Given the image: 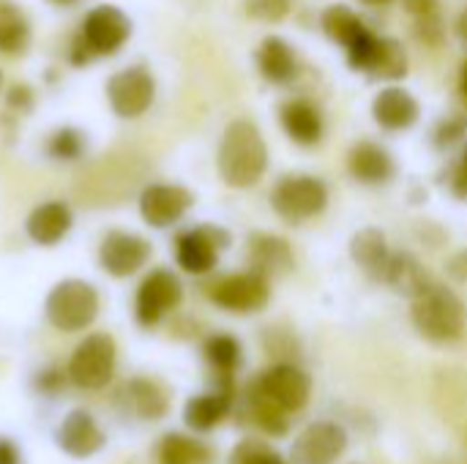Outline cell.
Listing matches in <instances>:
<instances>
[{
	"label": "cell",
	"mask_w": 467,
	"mask_h": 464,
	"mask_svg": "<svg viewBox=\"0 0 467 464\" xmlns=\"http://www.w3.org/2000/svg\"><path fill=\"white\" fill-rule=\"evenodd\" d=\"M449 271H451V276L454 279H460V282H467V252L462 254H457L451 263H449Z\"/></svg>",
	"instance_id": "38"
},
{
	"label": "cell",
	"mask_w": 467,
	"mask_h": 464,
	"mask_svg": "<svg viewBox=\"0 0 467 464\" xmlns=\"http://www.w3.org/2000/svg\"><path fill=\"white\" fill-rule=\"evenodd\" d=\"M367 5H386V3H391V0H364Z\"/></svg>",
	"instance_id": "42"
},
{
	"label": "cell",
	"mask_w": 467,
	"mask_h": 464,
	"mask_svg": "<svg viewBox=\"0 0 467 464\" xmlns=\"http://www.w3.org/2000/svg\"><path fill=\"white\" fill-rule=\"evenodd\" d=\"M361 71H367L375 79H389V82L402 79L408 74V52L400 41L378 36Z\"/></svg>",
	"instance_id": "26"
},
{
	"label": "cell",
	"mask_w": 467,
	"mask_h": 464,
	"mask_svg": "<svg viewBox=\"0 0 467 464\" xmlns=\"http://www.w3.org/2000/svg\"><path fill=\"white\" fill-rule=\"evenodd\" d=\"M0 464H19V451L8 440H0Z\"/></svg>",
	"instance_id": "39"
},
{
	"label": "cell",
	"mask_w": 467,
	"mask_h": 464,
	"mask_svg": "<svg viewBox=\"0 0 467 464\" xmlns=\"http://www.w3.org/2000/svg\"><path fill=\"white\" fill-rule=\"evenodd\" d=\"M115 375V342L107 334L88 336L68 361V377L85 391L104 388Z\"/></svg>",
	"instance_id": "7"
},
{
	"label": "cell",
	"mask_w": 467,
	"mask_h": 464,
	"mask_svg": "<svg viewBox=\"0 0 467 464\" xmlns=\"http://www.w3.org/2000/svg\"><path fill=\"white\" fill-rule=\"evenodd\" d=\"M383 282H386L397 295H402V298H408V301L421 298V295L435 284L432 273H430V271L421 265V260H419L416 254H410V252H397V254H391L389 268H386V273H383Z\"/></svg>",
	"instance_id": "16"
},
{
	"label": "cell",
	"mask_w": 467,
	"mask_h": 464,
	"mask_svg": "<svg viewBox=\"0 0 467 464\" xmlns=\"http://www.w3.org/2000/svg\"><path fill=\"white\" fill-rule=\"evenodd\" d=\"M107 96L120 118H140L156 96V82L148 68L134 66L109 79Z\"/></svg>",
	"instance_id": "12"
},
{
	"label": "cell",
	"mask_w": 467,
	"mask_h": 464,
	"mask_svg": "<svg viewBox=\"0 0 467 464\" xmlns=\"http://www.w3.org/2000/svg\"><path fill=\"white\" fill-rule=\"evenodd\" d=\"M47 320L66 334H77L85 331L96 314H99V293L93 284L79 282V279H68L52 287V293L47 295Z\"/></svg>",
	"instance_id": "3"
},
{
	"label": "cell",
	"mask_w": 467,
	"mask_h": 464,
	"mask_svg": "<svg viewBox=\"0 0 467 464\" xmlns=\"http://www.w3.org/2000/svg\"><path fill=\"white\" fill-rule=\"evenodd\" d=\"M246 405H249V413L254 418V424L271 435V438H285L290 432V416L282 413L279 407H274L271 402H265L257 391H246Z\"/></svg>",
	"instance_id": "30"
},
{
	"label": "cell",
	"mask_w": 467,
	"mask_h": 464,
	"mask_svg": "<svg viewBox=\"0 0 467 464\" xmlns=\"http://www.w3.org/2000/svg\"><path fill=\"white\" fill-rule=\"evenodd\" d=\"M129 30H131V25L120 8L99 5L96 11H90V16L82 25V36L74 49V60L82 63V60H90L93 55L115 52L129 38Z\"/></svg>",
	"instance_id": "6"
},
{
	"label": "cell",
	"mask_w": 467,
	"mask_h": 464,
	"mask_svg": "<svg viewBox=\"0 0 467 464\" xmlns=\"http://www.w3.org/2000/svg\"><path fill=\"white\" fill-rule=\"evenodd\" d=\"M249 14L265 22H282L290 14V0H249Z\"/></svg>",
	"instance_id": "34"
},
{
	"label": "cell",
	"mask_w": 467,
	"mask_h": 464,
	"mask_svg": "<svg viewBox=\"0 0 467 464\" xmlns=\"http://www.w3.org/2000/svg\"><path fill=\"white\" fill-rule=\"evenodd\" d=\"M205 358L213 366V372L222 377V386L233 388V372L241 364V345L230 334H216L205 342Z\"/></svg>",
	"instance_id": "28"
},
{
	"label": "cell",
	"mask_w": 467,
	"mask_h": 464,
	"mask_svg": "<svg viewBox=\"0 0 467 464\" xmlns=\"http://www.w3.org/2000/svg\"><path fill=\"white\" fill-rule=\"evenodd\" d=\"M271 205L279 219L301 224L326 211L328 189L315 175H285L271 191Z\"/></svg>",
	"instance_id": "4"
},
{
	"label": "cell",
	"mask_w": 467,
	"mask_h": 464,
	"mask_svg": "<svg viewBox=\"0 0 467 464\" xmlns=\"http://www.w3.org/2000/svg\"><path fill=\"white\" fill-rule=\"evenodd\" d=\"M257 66H260V74L274 82V85H285L296 77L298 71V63H296V52L287 41L271 36L260 44L257 49Z\"/></svg>",
	"instance_id": "25"
},
{
	"label": "cell",
	"mask_w": 467,
	"mask_h": 464,
	"mask_svg": "<svg viewBox=\"0 0 467 464\" xmlns=\"http://www.w3.org/2000/svg\"><path fill=\"white\" fill-rule=\"evenodd\" d=\"M457 33H460V38L467 44V8L460 14V19H457Z\"/></svg>",
	"instance_id": "40"
},
{
	"label": "cell",
	"mask_w": 467,
	"mask_h": 464,
	"mask_svg": "<svg viewBox=\"0 0 467 464\" xmlns=\"http://www.w3.org/2000/svg\"><path fill=\"white\" fill-rule=\"evenodd\" d=\"M350 257L353 263L372 279H383L389 260H391V249H389V238L383 230L378 227H364L353 235L350 241Z\"/></svg>",
	"instance_id": "21"
},
{
	"label": "cell",
	"mask_w": 467,
	"mask_h": 464,
	"mask_svg": "<svg viewBox=\"0 0 467 464\" xmlns=\"http://www.w3.org/2000/svg\"><path fill=\"white\" fill-rule=\"evenodd\" d=\"M348 167H350V175L367 186L389 183L397 172L391 153L380 148L378 142H358L348 156Z\"/></svg>",
	"instance_id": "20"
},
{
	"label": "cell",
	"mask_w": 467,
	"mask_h": 464,
	"mask_svg": "<svg viewBox=\"0 0 467 464\" xmlns=\"http://www.w3.org/2000/svg\"><path fill=\"white\" fill-rule=\"evenodd\" d=\"M465 134H467V129L462 118L441 120V123H438V129H435V145H438V148H454Z\"/></svg>",
	"instance_id": "35"
},
{
	"label": "cell",
	"mask_w": 467,
	"mask_h": 464,
	"mask_svg": "<svg viewBox=\"0 0 467 464\" xmlns=\"http://www.w3.org/2000/svg\"><path fill=\"white\" fill-rule=\"evenodd\" d=\"M49 153L55 159H77L82 153V137L71 129H63L52 137L49 142Z\"/></svg>",
	"instance_id": "33"
},
{
	"label": "cell",
	"mask_w": 467,
	"mask_h": 464,
	"mask_svg": "<svg viewBox=\"0 0 467 464\" xmlns=\"http://www.w3.org/2000/svg\"><path fill=\"white\" fill-rule=\"evenodd\" d=\"M216 164L227 186L233 189L254 186L268 170V148L260 129L252 120H233L222 134Z\"/></svg>",
	"instance_id": "1"
},
{
	"label": "cell",
	"mask_w": 467,
	"mask_h": 464,
	"mask_svg": "<svg viewBox=\"0 0 467 464\" xmlns=\"http://www.w3.org/2000/svg\"><path fill=\"white\" fill-rule=\"evenodd\" d=\"M402 5L416 16V22L421 19H435L441 14V3L438 0H402Z\"/></svg>",
	"instance_id": "36"
},
{
	"label": "cell",
	"mask_w": 467,
	"mask_h": 464,
	"mask_svg": "<svg viewBox=\"0 0 467 464\" xmlns=\"http://www.w3.org/2000/svg\"><path fill=\"white\" fill-rule=\"evenodd\" d=\"M118 402H120V407L126 413H131V416H137L142 421H159L167 413V407H170L167 394L156 383H150V380H131V383H126L120 388V394H118Z\"/></svg>",
	"instance_id": "22"
},
{
	"label": "cell",
	"mask_w": 467,
	"mask_h": 464,
	"mask_svg": "<svg viewBox=\"0 0 467 464\" xmlns=\"http://www.w3.org/2000/svg\"><path fill=\"white\" fill-rule=\"evenodd\" d=\"M279 120H282V129L285 134L309 148V145H317L323 139V131H326V123H323V112L306 101V98H293V101H285L282 109H279Z\"/></svg>",
	"instance_id": "19"
},
{
	"label": "cell",
	"mask_w": 467,
	"mask_h": 464,
	"mask_svg": "<svg viewBox=\"0 0 467 464\" xmlns=\"http://www.w3.org/2000/svg\"><path fill=\"white\" fill-rule=\"evenodd\" d=\"M323 30H326V36H328L331 41L342 44L348 52H350L356 44H361V41L372 33V30L358 19V14H356L350 5H342V3L328 5V8L323 11Z\"/></svg>",
	"instance_id": "27"
},
{
	"label": "cell",
	"mask_w": 467,
	"mask_h": 464,
	"mask_svg": "<svg viewBox=\"0 0 467 464\" xmlns=\"http://www.w3.org/2000/svg\"><path fill=\"white\" fill-rule=\"evenodd\" d=\"M348 451V432L334 421L309 424L293 443V464H337Z\"/></svg>",
	"instance_id": "10"
},
{
	"label": "cell",
	"mask_w": 467,
	"mask_h": 464,
	"mask_svg": "<svg viewBox=\"0 0 467 464\" xmlns=\"http://www.w3.org/2000/svg\"><path fill=\"white\" fill-rule=\"evenodd\" d=\"M462 164H465V167H467V148H465V156H462Z\"/></svg>",
	"instance_id": "43"
},
{
	"label": "cell",
	"mask_w": 467,
	"mask_h": 464,
	"mask_svg": "<svg viewBox=\"0 0 467 464\" xmlns=\"http://www.w3.org/2000/svg\"><path fill=\"white\" fill-rule=\"evenodd\" d=\"M27 44V22L14 5H0V52L14 55Z\"/></svg>",
	"instance_id": "31"
},
{
	"label": "cell",
	"mask_w": 467,
	"mask_h": 464,
	"mask_svg": "<svg viewBox=\"0 0 467 464\" xmlns=\"http://www.w3.org/2000/svg\"><path fill=\"white\" fill-rule=\"evenodd\" d=\"M0 79H3V77H0Z\"/></svg>",
	"instance_id": "44"
},
{
	"label": "cell",
	"mask_w": 467,
	"mask_h": 464,
	"mask_svg": "<svg viewBox=\"0 0 467 464\" xmlns=\"http://www.w3.org/2000/svg\"><path fill=\"white\" fill-rule=\"evenodd\" d=\"M230 464H287L263 440H241L230 457Z\"/></svg>",
	"instance_id": "32"
},
{
	"label": "cell",
	"mask_w": 467,
	"mask_h": 464,
	"mask_svg": "<svg viewBox=\"0 0 467 464\" xmlns=\"http://www.w3.org/2000/svg\"><path fill=\"white\" fill-rule=\"evenodd\" d=\"M421 107L416 96L405 88L389 85L372 101V118L386 131H408L419 123Z\"/></svg>",
	"instance_id": "15"
},
{
	"label": "cell",
	"mask_w": 467,
	"mask_h": 464,
	"mask_svg": "<svg viewBox=\"0 0 467 464\" xmlns=\"http://www.w3.org/2000/svg\"><path fill=\"white\" fill-rule=\"evenodd\" d=\"M233 407V388H219L213 394H200L186 402L183 421L194 432H211L216 429Z\"/></svg>",
	"instance_id": "23"
},
{
	"label": "cell",
	"mask_w": 467,
	"mask_h": 464,
	"mask_svg": "<svg viewBox=\"0 0 467 464\" xmlns=\"http://www.w3.org/2000/svg\"><path fill=\"white\" fill-rule=\"evenodd\" d=\"M230 246V232L213 224L194 227L175 241V260L186 273L202 276L216 268L219 252Z\"/></svg>",
	"instance_id": "9"
},
{
	"label": "cell",
	"mask_w": 467,
	"mask_h": 464,
	"mask_svg": "<svg viewBox=\"0 0 467 464\" xmlns=\"http://www.w3.org/2000/svg\"><path fill=\"white\" fill-rule=\"evenodd\" d=\"M451 191L460 197V200H467V167L460 161L457 170H454V178H451Z\"/></svg>",
	"instance_id": "37"
},
{
	"label": "cell",
	"mask_w": 467,
	"mask_h": 464,
	"mask_svg": "<svg viewBox=\"0 0 467 464\" xmlns=\"http://www.w3.org/2000/svg\"><path fill=\"white\" fill-rule=\"evenodd\" d=\"M249 265L254 273H260L263 279H274V276H285L287 271H293V249L287 246L285 238L268 235V232H254L249 238V249H246Z\"/></svg>",
	"instance_id": "17"
},
{
	"label": "cell",
	"mask_w": 467,
	"mask_h": 464,
	"mask_svg": "<svg viewBox=\"0 0 467 464\" xmlns=\"http://www.w3.org/2000/svg\"><path fill=\"white\" fill-rule=\"evenodd\" d=\"M211 459V451L205 443L186 438V435H167L159 443V464H205Z\"/></svg>",
	"instance_id": "29"
},
{
	"label": "cell",
	"mask_w": 467,
	"mask_h": 464,
	"mask_svg": "<svg viewBox=\"0 0 467 464\" xmlns=\"http://www.w3.org/2000/svg\"><path fill=\"white\" fill-rule=\"evenodd\" d=\"M150 257V243L131 232H109L99 249V263L109 276L126 279L137 273Z\"/></svg>",
	"instance_id": "14"
},
{
	"label": "cell",
	"mask_w": 467,
	"mask_h": 464,
	"mask_svg": "<svg viewBox=\"0 0 467 464\" xmlns=\"http://www.w3.org/2000/svg\"><path fill=\"white\" fill-rule=\"evenodd\" d=\"M71 230V211L66 202H44L27 216V235L41 246H55Z\"/></svg>",
	"instance_id": "24"
},
{
	"label": "cell",
	"mask_w": 467,
	"mask_h": 464,
	"mask_svg": "<svg viewBox=\"0 0 467 464\" xmlns=\"http://www.w3.org/2000/svg\"><path fill=\"white\" fill-rule=\"evenodd\" d=\"M57 446L77 459L93 457L96 451H101L104 446V435L96 427L93 416H88L85 410H74L63 418V424L57 427Z\"/></svg>",
	"instance_id": "18"
},
{
	"label": "cell",
	"mask_w": 467,
	"mask_h": 464,
	"mask_svg": "<svg viewBox=\"0 0 467 464\" xmlns=\"http://www.w3.org/2000/svg\"><path fill=\"white\" fill-rule=\"evenodd\" d=\"M208 298L224 312L252 314V312H260L268 304L271 287H268V279H263L260 273L244 271V273H230V276L213 282L211 290H208Z\"/></svg>",
	"instance_id": "8"
},
{
	"label": "cell",
	"mask_w": 467,
	"mask_h": 464,
	"mask_svg": "<svg viewBox=\"0 0 467 464\" xmlns=\"http://www.w3.org/2000/svg\"><path fill=\"white\" fill-rule=\"evenodd\" d=\"M183 298V287L178 282V276L172 271H153L150 276H145V282L137 290V323L150 328L156 325L170 309H175Z\"/></svg>",
	"instance_id": "11"
},
{
	"label": "cell",
	"mask_w": 467,
	"mask_h": 464,
	"mask_svg": "<svg viewBox=\"0 0 467 464\" xmlns=\"http://www.w3.org/2000/svg\"><path fill=\"white\" fill-rule=\"evenodd\" d=\"M410 320L424 339L435 345H449L465 334L467 309L451 287L435 282L421 298L413 301Z\"/></svg>",
	"instance_id": "2"
},
{
	"label": "cell",
	"mask_w": 467,
	"mask_h": 464,
	"mask_svg": "<svg viewBox=\"0 0 467 464\" xmlns=\"http://www.w3.org/2000/svg\"><path fill=\"white\" fill-rule=\"evenodd\" d=\"M194 197L189 189L175 183H153L140 194V213L150 227H172L186 216Z\"/></svg>",
	"instance_id": "13"
},
{
	"label": "cell",
	"mask_w": 467,
	"mask_h": 464,
	"mask_svg": "<svg viewBox=\"0 0 467 464\" xmlns=\"http://www.w3.org/2000/svg\"><path fill=\"white\" fill-rule=\"evenodd\" d=\"M460 90H462V98L467 104V63L462 66V74H460Z\"/></svg>",
	"instance_id": "41"
},
{
	"label": "cell",
	"mask_w": 467,
	"mask_h": 464,
	"mask_svg": "<svg viewBox=\"0 0 467 464\" xmlns=\"http://www.w3.org/2000/svg\"><path fill=\"white\" fill-rule=\"evenodd\" d=\"M249 388L257 391L265 402H271L282 413L293 416L306 407L309 394H312V380L296 364H274Z\"/></svg>",
	"instance_id": "5"
}]
</instances>
